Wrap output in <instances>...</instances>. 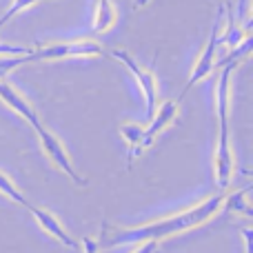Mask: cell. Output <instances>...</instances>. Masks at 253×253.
Masks as SVG:
<instances>
[{"mask_svg": "<svg viewBox=\"0 0 253 253\" xmlns=\"http://www.w3.org/2000/svg\"><path fill=\"white\" fill-rule=\"evenodd\" d=\"M222 202H224V193H218V196L207 198V200L198 202V205L189 207V209L180 211L175 215L151 220V222L138 224V227H120V224H111L105 220L100 224L98 236L93 238L96 251L100 253L107 249H116V247L142 245V242H149V240L160 242V240H167V238L178 236V233L198 229L222 211Z\"/></svg>", "mask_w": 253, "mask_h": 253, "instance_id": "6da1fadb", "label": "cell"}, {"mask_svg": "<svg viewBox=\"0 0 253 253\" xmlns=\"http://www.w3.org/2000/svg\"><path fill=\"white\" fill-rule=\"evenodd\" d=\"M240 65V60H231L227 65L220 67V76L215 80V111H218V144H215V156H213V173L215 184L220 189H227L236 173V156L231 149V135H229V102H231V74L233 69Z\"/></svg>", "mask_w": 253, "mask_h": 253, "instance_id": "7a4b0ae2", "label": "cell"}, {"mask_svg": "<svg viewBox=\"0 0 253 253\" xmlns=\"http://www.w3.org/2000/svg\"><path fill=\"white\" fill-rule=\"evenodd\" d=\"M105 47L96 40L80 38V40H67V42H47L31 49L25 56V62L36 60H67V58H102Z\"/></svg>", "mask_w": 253, "mask_h": 253, "instance_id": "3957f363", "label": "cell"}, {"mask_svg": "<svg viewBox=\"0 0 253 253\" xmlns=\"http://www.w3.org/2000/svg\"><path fill=\"white\" fill-rule=\"evenodd\" d=\"M34 131H36V135H38L40 149H42V153L49 158V162H51L58 171H62L74 184H78V187H87L89 180L76 171V167H74V162H71V158H69V153H67L62 140L58 138L56 133H51L44 125H40L38 129H34Z\"/></svg>", "mask_w": 253, "mask_h": 253, "instance_id": "277c9868", "label": "cell"}, {"mask_svg": "<svg viewBox=\"0 0 253 253\" xmlns=\"http://www.w3.org/2000/svg\"><path fill=\"white\" fill-rule=\"evenodd\" d=\"M111 56L116 58V60H120L126 69L133 74L135 83H138L140 91H142L144 96V107H147V116L151 118L153 111H156L158 102H160V89H158V78L156 74H153L149 67H142L138 60H135L133 56H131L129 51H125V49H111Z\"/></svg>", "mask_w": 253, "mask_h": 253, "instance_id": "5b68a950", "label": "cell"}, {"mask_svg": "<svg viewBox=\"0 0 253 253\" xmlns=\"http://www.w3.org/2000/svg\"><path fill=\"white\" fill-rule=\"evenodd\" d=\"M218 36H220V29H218V25H213V27H211L209 38H207V44L202 47L200 56H198L196 65H193V69H191V76H189V80H187V87L182 89V96H180V100L187 96L189 89H193L198 83H200V80H205L207 76H209L211 71L215 69V62H218V47H220Z\"/></svg>", "mask_w": 253, "mask_h": 253, "instance_id": "8992f818", "label": "cell"}, {"mask_svg": "<svg viewBox=\"0 0 253 253\" xmlns=\"http://www.w3.org/2000/svg\"><path fill=\"white\" fill-rule=\"evenodd\" d=\"M178 114H180V105H178V100H165V102H158L156 111H153V116H151V123L144 126V135H142V151H147V149L153 144V140H156L158 135H160L162 131L167 129V126H171V125L175 123Z\"/></svg>", "mask_w": 253, "mask_h": 253, "instance_id": "52a82bcc", "label": "cell"}, {"mask_svg": "<svg viewBox=\"0 0 253 253\" xmlns=\"http://www.w3.org/2000/svg\"><path fill=\"white\" fill-rule=\"evenodd\" d=\"M27 209H29V213L34 215V220L38 222V227L42 229L47 236H51L53 240H58L62 247H67V249H78V242L74 240V238L69 236V231H67L65 227H62V222L58 220V215H53L49 209H44V207H36V205H27Z\"/></svg>", "mask_w": 253, "mask_h": 253, "instance_id": "ba28073f", "label": "cell"}, {"mask_svg": "<svg viewBox=\"0 0 253 253\" xmlns=\"http://www.w3.org/2000/svg\"><path fill=\"white\" fill-rule=\"evenodd\" d=\"M0 102H4L11 111H16L25 123H29L31 129H38V126L42 125L40 123V116L36 114V109L29 105V100L4 78H0Z\"/></svg>", "mask_w": 253, "mask_h": 253, "instance_id": "9c48e42d", "label": "cell"}, {"mask_svg": "<svg viewBox=\"0 0 253 253\" xmlns=\"http://www.w3.org/2000/svg\"><path fill=\"white\" fill-rule=\"evenodd\" d=\"M116 4L114 0H98L96 2V11H93V22L91 29L93 34H105L111 27L116 25Z\"/></svg>", "mask_w": 253, "mask_h": 253, "instance_id": "30bf717a", "label": "cell"}, {"mask_svg": "<svg viewBox=\"0 0 253 253\" xmlns=\"http://www.w3.org/2000/svg\"><path fill=\"white\" fill-rule=\"evenodd\" d=\"M120 135L126 142V149H129V162L133 158L142 156V135H144V126L142 125H135V123H125L120 125Z\"/></svg>", "mask_w": 253, "mask_h": 253, "instance_id": "8fae6325", "label": "cell"}, {"mask_svg": "<svg viewBox=\"0 0 253 253\" xmlns=\"http://www.w3.org/2000/svg\"><path fill=\"white\" fill-rule=\"evenodd\" d=\"M251 187H242L238 189V191L229 193V196H224V202H222V209L224 211H231V213L236 215H245V218H251L253 211H251V205L249 200H247V193H249Z\"/></svg>", "mask_w": 253, "mask_h": 253, "instance_id": "7c38bea8", "label": "cell"}, {"mask_svg": "<svg viewBox=\"0 0 253 253\" xmlns=\"http://www.w3.org/2000/svg\"><path fill=\"white\" fill-rule=\"evenodd\" d=\"M0 193H2L4 198H9L11 202H16V205L25 207V209H27V205H29V200L20 193V189L16 187V182H13L7 173H2V171H0Z\"/></svg>", "mask_w": 253, "mask_h": 253, "instance_id": "4fadbf2b", "label": "cell"}, {"mask_svg": "<svg viewBox=\"0 0 253 253\" xmlns=\"http://www.w3.org/2000/svg\"><path fill=\"white\" fill-rule=\"evenodd\" d=\"M38 2H44V0H13L11 4H9V9L0 16V29H2L4 25H7L9 20H11L13 16H18L20 11H25V9H29V7H34V4H38Z\"/></svg>", "mask_w": 253, "mask_h": 253, "instance_id": "5bb4252c", "label": "cell"}, {"mask_svg": "<svg viewBox=\"0 0 253 253\" xmlns=\"http://www.w3.org/2000/svg\"><path fill=\"white\" fill-rule=\"evenodd\" d=\"M249 11H251V0H238V11H236V20L240 25L249 27L251 29V20H249Z\"/></svg>", "mask_w": 253, "mask_h": 253, "instance_id": "9a60e30c", "label": "cell"}, {"mask_svg": "<svg viewBox=\"0 0 253 253\" xmlns=\"http://www.w3.org/2000/svg\"><path fill=\"white\" fill-rule=\"evenodd\" d=\"M131 253H160V245L156 240H149V242H142V245H135V249Z\"/></svg>", "mask_w": 253, "mask_h": 253, "instance_id": "2e32d148", "label": "cell"}, {"mask_svg": "<svg viewBox=\"0 0 253 253\" xmlns=\"http://www.w3.org/2000/svg\"><path fill=\"white\" fill-rule=\"evenodd\" d=\"M242 238H245V253H251V242H253V233L251 229H242Z\"/></svg>", "mask_w": 253, "mask_h": 253, "instance_id": "e0dca14e", "label": "cell"}, {"mask_svg": "<svg viewBox=\"0 0 253 253\" xmlns=\"http://www.w3.org/2000/svg\"><path fill=\"white\" fill-rule=\"evenodd\" d=\"M147 2H149V0H135V9H142Z\"/></svg>", "mask_w": 253, "mask_h": 253, "instance_id": "ac0fdd59", "label": "cell"}]
</instances>
